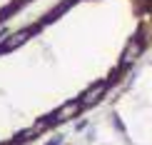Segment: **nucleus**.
<instances>
[{"instance_id":"1","label":"nucleus","mask_w":152,"mask_h":145,"mask_svg":"<svg viewBox=\"0 0 152 145\" xmlns=\"http://www.w3.org/2000/svg\"><path fill=\"white\" fill-rule=\"evenodd\" d=\"M23 0H0V15H5V13H10L12 8H18Z\"/></svg>"}]
</instances>
